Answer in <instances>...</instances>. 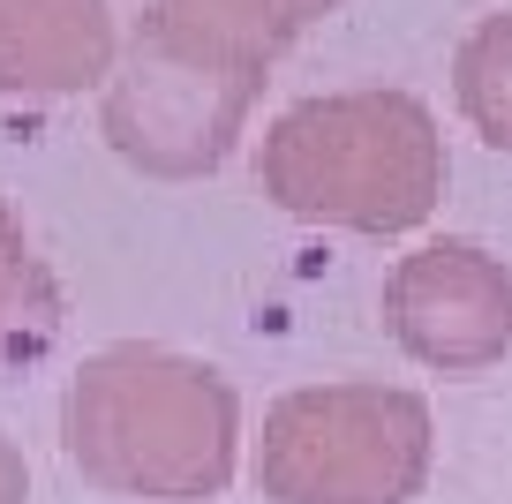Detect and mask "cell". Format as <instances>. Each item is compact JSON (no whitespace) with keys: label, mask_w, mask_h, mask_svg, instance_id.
<instances>
[{"label":"cell","mask_w":512,"mask_h":504,"mask_svg":"<svg viewBox=\"0 0 512 504\" xmlns=\"http://www.w3.org/2000/svg\"><path fill=\"white\" fill-rule=\"evenodd\" d=\"M61 339V279L38 264L23 219L0 196V377L31 369Z\"/></svg>","instance_id":"obj_8"},{"label":"cell","mask_w":512,"mask_h":504,"mask_svg":"<svg viewBox=\"0 0 512 504\" xmlns=\"http://www.w3.org/2000/svg\"><path fill=\"white\" fill-rule=\"evenodd\" d=\"M121 38H113L106 0H0V91L8 98H68L113 76Z\"/></svg>","instance_id":"obj_6"},{"label":"cell","mask_w":512,"mask_h":504,"mask_svg":"<svg viewBox=\"0 0 512 504\" xmlns=\"http://www.w3.org/2000/svg\"><path fill=\"white\" fill-rule=\"evenodd\" d=\"M339 0H151L136 31L159 38L166 53L211 68V76H249L264 83L272 61L309 31L317 16H332Z\"/></svg>","instance_id":"obj_7"},{"label":"cell","mask_w":512,"mask_h":504,"mask_svg":"<svg viewBox=\"0 0 512 504\" xmlns=\"http://www.w3.org/2000/svg\"><path fill=\"white\" fill-rule=\"evenodd\" d=\"M384 331L437 377L497 369L512 354V271L460 234L422 241L384 271Z\"/></svg>","instance_id":"obj_5"},{"label":"cell","mask_w":512,"mask_h":504,"mask_svg":"<svg viewBox=\"0 0 512 504\" xmlns=\"http://www.w3.org/2000/svg\"><path fill=\"white\" fill-rule=\"evenodd\" d=\"M0 504H31V467H23L8 429H0Z\"/></svg>","instance_id":"obj_10"},{"label":"cell","mask_w":512,"mask_h":504,"mask_svg":"<svg viewBox=\"0 0 512 504\" xmlns=\"http://www.w3.org/2000/svg\"><path fill=\"white\" fill-rule=\"evenodd\" d=\"M452 98L490 151L512 158V8L482 16L452 53Z\"/></svg>","instance_id":"obj_9"},{"label":"cell","mask_w":512,"mask_h":504,"mask_svg":"<svg viewBox=\"0 0 512 504\" xmlns=\"http://www.w3.org/2000/svg\"><path fill=\"white\" fill-rule=\"evenodd\" d=\"M256 181L287 219L339 234H415L445 189V136L415 91L294 98L256 151Z\"/></svg>","instance_id":"obj_2"},{"label":"cell","mask_w":512,"mask_h":504,"mask_svg":"<svg viewBox=\"0 0 512 504\" xmlns=\"http://www.w3.org/2000/svg\"><path fill=\"white\" fill-rule=\"evenodd\" d=\"M430 444V399L407 384H302L256 429V489L272 504H415Z\"/></svg>","instance_id":"obj_3"},{"label":"cell","mask_w":512,"mask_h":504,"mask_svg":"<svg viewBox=\"0 0 512 504\" xmlns=\"http://www.w3.org/2000/svg\"><path fill=\"white\" fill-rule=\"evenodd\" d=\"M61 444L83 482L113 489V497H219L241 452V399L196 354L121 339L68 377Z\"/></svg>","instance_id":"obj_1"},{"label":"cell","mask_w":512,"mask_h":504,"mask_svg":"<svg viewBox=\"0 0 512 504\" xmlns=\"http://www.w3.org/2000/svg\"><path fill=\"white\" fill-rule=\"evenodd\" d=\"M256 91L249 76H211V68L166 53L159 38H128V53L113 61L106 83V143L159 181H196L211 166H226L241 121H249Z\"/></svg>","instance_id":"obj_4"}]
</instances>
